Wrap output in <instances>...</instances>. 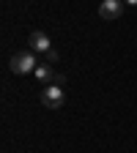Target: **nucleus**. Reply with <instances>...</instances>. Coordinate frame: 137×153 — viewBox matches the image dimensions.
Segmentation results:
<instances>
[{"label":"nucleus","mask_w":137,"mask_h":153,"mask_svg":"<svg viewBox=\"0 0 137 153\" xmlns=\"http://www.w3.org/2000/svg\"><path fill=\"white\" fill-rule=\"evenodd\" d=\"M63 101H66V96H63V88L61 85H47L44 90H41V104L47 107V109H61L63 107Z\"/></svg>","instance_id":"f257e3e1"},{"label":"nucleus","mask_w":137,"mask_h":153,"mask_svg":"<svg viewBox=\"0 0 137 153\" xmlns=\"http://www.w3.org/2000/svg\"><path fill=\"white\" fill-rule=\"evenodd\" d=\"M11 71L14 74H30V71H36V55L33 52H16L11 57Z\"/></svg>","instance_id":"f03ea898"},{"label":"nucleus","mask_w":137,"mask_h":153,"mask_svg":"<svg viewBox=\"0 0 137 153\" xmlns=\"http://www.w3.org/2000/svg\"><path fill=\"white\" fill-rule=\"evenodd\" d=\"M121 14H124V0H102V6H99L102 19H118Z\"/></svg>","instance_id":"7ed1b4c3"},{"label":"nucleus","mask_w":137,"mask_h":153,"mask_svg":"<svg viewBox=\"0 0 137 153\" xmlns=\"http://www.w3.org/2000/svg\"><path fill=\"white\" fill-rule=\"evenodd\" d=\"M28 44H30V52H49L52 49V44H49V36L47 33H41V30H33L30 33V38H28Z\"/></svg>","instance_id":"20e7f679"},{"label":"nucleus","mask_w":137,"mask_h":153,"mask_svg":"<svg viewBox=\"0 0 137 153\" xmlns=\"http://www.w3.org/2000/svg\"><path fill=\"white\" fill-rule=\"evenodd\" d=\"M33 74H36V79H38V82H44V85H52V82H55V76H58V74L52 71L49 63H38Z\"/></svg>","instance_id":"39448f33"},{"label":"nucleus","mask_w":137,"mask_h":153,"mask_svg":"<svg viewBox=\"0 0 137 153\" xmlns=\"http://www.w3.org/2000/svg\"><path fill=\"white\" fill-rule=\"evenodd\" d=\"M47 63H58V52H55V49L47 52Z\"/></svg>","instance_id":"423d86ee"},{"label":"nucleus","mask_w":137,"mask_h":153,"mask_svg":"<svg viewBox=\"0 0 137 153\" xmlns=\"http://www.w3.org/2000/svg\"><path fill=\"white\" fill-rule=\"evenodd\" d=\"M126 3H129V6H137V0H126Z\"/></svg>","instance_id":"0eeeda50"}]
</instances>
